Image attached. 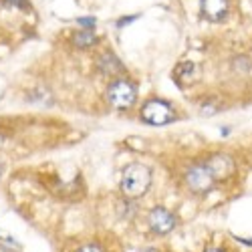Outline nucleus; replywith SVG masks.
<instances>
[{
    "mask_svg": "<svg viewBox=\"0 0 252 252\" xmlns=\"http://www.w3.org/2000/svg\"><path fill=\"white\" fill-rule=\"evenodd\" d=\"M206 252H226V250H222V248H208Z\"/></svg>",
    "mask_w": 252,
    "mask_h": 252,
    "instance_id": "obj_16",
    "label": "nucleus"
},
{
    "mask_svg": "<svg viewBox=\"0 0 252 252\" xmlns=\"http://www.w3.org/2000/svg\"><path fill=\"white\" fill-rule=\"evenodd\" d=\"M0 252H14L10 246H0Z\"/></svg>",
    "mask_w": 252,
    "mask_h": 252,
    "instance_id": "obj_14",
    "label": "nucleus"
},
{
    "mask_svg": "<svg viewBox=\"0 0 252 252\" xmlns=\"http://www.w3.org/2000/svg\"><path fill=\"white\" fill-rule=\"evenodd\" d=\"M204 163L208 165V170L212 172L216 182H224L236 172V163L228 154H212Z\"/></svg>",
    "mask_w": 252,
    "mask_h": 252,
    "instance_id": "obj_5",
    "label": "nucleus"
},
{
    "mask_svg": "<svg viewBox=\"0 0 252 252\" xmlns=\"http://www.w3.org/2000/svg\"><path fill=\"white\" fill-rule=\"evenodd\" d=\"M139 252H159L158 248H143V250H139Z\"/></svg>",
    "mask_w": 252,
    "mask_h": 252,
    "instance_id": "obj_15",
    "label": "nucleus"
},
{
    "mask_svg": "<svg viewBox=\"0 0 252 252\" xmlns=\"http://www.w3.org/2000/svg\"><path fill=\"white\" fill-rule=\"evenodd\" d=\"M152 172L143 163H129L121 174V192L125 198H139L150 190Z\"/></svg>",
    "mask_w": 252,
    "mask_h": 252,
    "instance_id": "obj_1",
    "label": "nucleus"
},
{
    "mask_svg": "<svg viewBox=\"0 0 252 252\" xmlns=\"http://www.w3.org/2000/svg\"><path fill=\"white\" fill-rule=\"evenodd\" d=\"M131 20H135V16H129V18H123V20H119V27H123V25L131 23Z\"/></svg>",
    "mask_w": 252,
    "mask_h": 252,
    "instance_id": "obj_13",
    "label": "nucleus"
},
{
    "mask_svg": "<svg viewBox=\"0 0 252 252\" xmlns=\"http://www.w3.org/2000/svg\"><path fill=\"white\" fill-rule=\"evenodd\" d=\"M148 224H150L152 232L163 236V234H170L176 228V218L172 212H167L165 208H154L148 216Z\"/></svg>",
    "mask_w": 252,
    "mask_h": 252,
    "instance_id": "obj_6",
    "label": "nucleus"
},
{
    "mask_svg": "<svg viewBox=\"0 0 252 252\" xmlns=\"http://www.w3.org/2000/svg\"><path fill=\"white\" fill-rule=\"evenodd\" d=\"M97 71H99L101 75H107V77H117V75L123 73V65L119 63V59H117L115 55L105 53V55H101L99 61H97Z\"/></svg>",
    "mask_w": 252,
    "mask_h": 252,
    "instance_id": "obj_8",
    "label": "nucleus"
},
{
    "mask_svg": "<svg viewBox=\"0 0 252 252\" xmlns=\"http://www.w3.org/2000/svg\"><path fill=\"white\" fill-rule=\"evenodd\" d=\"M73 43H75V47H79V49H87V47H93V45L97 43V36H95L91 31H81V32H77V34L73 36Z\"/></svg>",
    "mask_w": 252,
    "mask_h": 252,
    "instance_id": "obj_9",
    "label": "nucleus"
},
{
    "mask_svg": "<svg viewBox=\"0 0 252 252\" xmlns=\"http://www.w3.org/2000/svg\"><path fill=\"white\" fill-rule=\"evenodd\" d=\"M141 119L150 125H165L174 119V109L167 101L152 99L141 107Z\"/></svg>",
    "mask_w": 252,
    "mask_h": 252,
    "instance_id": "obj_3",
    "label": "nucleus"
},
{
    "mask_svg": "<svg viewBox=\"0 0 252 252\" xmlns=\"http://www.w3.org/2000/svg\"><path fill=\"white\" fill-rule=\"evenodd\" d=\"M135 97H137L135 87L125 79L113 81L109 85V89H107V101L113 105L115 109H129L135 103Z\"/></svg>",
    "mask_w": 252,
    "mask_h": 252,
    "instance_id": "obj_2",
    "label": "nucleus"
},
{
    "mask_svg": "<svg viewBox=\"0 0 252 252\" xmlns=\"http://www.w3.org/2000/svg\"><path fill=\"white\" fill-rule=\"evenodd\" d=\"M79 25H85V29L89 31V27L95 25V18H79Z\"/></svg>",
    "mask_w": 252,
    "mask_h": 252,
    "instance_id": "obj_12",
    "label": "nucleus"
},
{
    "mask_svg": "<svg viewBox=\"0 0 252 252\" xmlns=\"http://www.w3.org/2000/svg\"><path fill=\"white\" fill-rule=\"evenodd\" d=\"M186 184H188V188H190L192 192L206 194V192L212 190V186L216 184V180H214L212 172L208 170L206 163H196L186 172Z\"/></svg>",
    "mask_w": 252,
    "mask_h": 252,
    "instance_id": "obj_4",
    "label": "nucleus"
},
{
    "mask_svg": "<svg viewBox=\"0 0 252 252\" xmlns=\"http://www.w3.org/2000/svg\"><path fill=\"white\" fill-rule=\"evenodd\" d=\"M77 252H103V248L97 246V244H85V246H81Z\"/></svg>",
    "mask_w": 252,
    "mask_h": 252,
    "instance_id": "obj_11",
    "label": "nucleus"
},
{
    "mask_svg": "<svg viewBox=\"0 0 252 252\" xmlns=\"http://www.w3.org/2000/svg\"><path fill=\"white\" fill-rule=\"evenodd\" d=\"M200 8L208 20L218 23L228 14V0H200Z\"/></svg>",
    "mask_w": 252,
    "mask_h": 252,
    "instance_id": "obj_7",
    "label": "nucleus"
},
{
    "mask_svg": "<svg viewBox=\"0 0 252 252\" xmlns=\"http://www.w3.org/2000/svg\"><path fill=\"white\" fill-rule=\"evenodd\" d=\"M4 6H10V8H23V10H29L31 4L29 0H2Z\"/></svg>",
    "mask_w": 252,
    "mask_h": 252,
    "instance_id": "obj_10",
    "label": "nucleus"
}]
</instances>
